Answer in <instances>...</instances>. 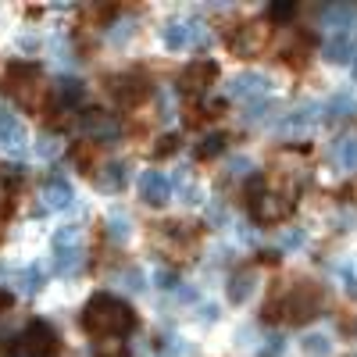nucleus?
<instances>
[{
    "instance_id": "12",
    "label": "nucleus",
    "mask_w": 357,
    "mask_h": 357,
    "mask_svg": "<svg viewBox=\"0 0 357 357\" xmlns=\"http://www.w3.org/2000/svg\"><path fill=\"white\" fill-rule=\"evenodd\" d=\"M139 197L146 207H165L172 197V178L165 172H143L139 175Z\"/></svg>"
},
{
    "instance_id": "23",
    "label": "nucleus",
    "mask_w": 357,
    "mask_h": 357,
    "mask_svg": "<svg viewBox=\"0 0 357 357\" xmlns=\"http://www.w3.org/2000/svg\"><path fill=\"white\" fill-rule=\"evenodd\" d=\"M333 165L343 172H357V136H343L333 146Z\"/></svg>"
},
{
    "instance_id": "32",
    "label": "nucleus",
    "mask_w": 357,
    "mask_h": 357,
    "mask_svg": "<svg viewBox=\"0 0 357 357\" xmlns=\"http://www.w3.org/2000/svg\"><path fill=\"white\" fill-rule=\"evenodd\" d=\"M282 347H286V343H282V336H272V340L264 343V350H257V357H279V354H282Z\"/></svg>"
},
{
    "instance_id": "28",
    "label": "nucleus",
    "mask_w": 357,
    "mask_h": 357,
    "mask_svg": "<svg viewBox=\"0 0 357 357\" xmlns=\"http://www.w3.org/2000/svg\"><path fill=\"white\" fill-rule=\"evenodd\" d=\"M304 354L307 357H329L333 354V340L321 336V333H311V336H304Z\"/></svg>"
},
{
    "instance_id": "22",
    "label": "nucleus",
    "mask_w": 357,
    "mask_h": 357,
    "mask_svg": "<svg viewBox=\"0 0 357 357\" xmlns=\"http://www.w3.org/2000/svg\"><path fill=\"white\" fill-rule=\"evenodd\" d=\"M318 114H321L318 104H301V107H296L286 122H282V132H304V129L318 126Z\"/></svg>"
},
{
    "instance_id": "27",
    "label": "nucleus",
    "mask_w": 357,
    "mask_h": 357,
    "mask_svg": "<svg viewBox=\"0 0 357 357\" xmlns=\"http://www.w3.org/2000/svg\"><path fill=\"white\" fill-rule=\"evenodd\" d=\"M107 236L111 240H118V243H129V218H126V211H111L107 215Z\"/></svg>"
},
{
    "instance_id": "2",
    "label": "nucleus",
    "mask_w": 357,
    "mask_h": 357,
    "mask_svg": "<svg viewBox=\"0 0 357 357\" xmlns=\"http://www.w3.org/2000/svg\"><path fill=\"white\" fill-rule=\"evenodd\" d=\"M318 307H321V289L311 286V282H296V286H289V293H282V301H275L268 307L264 318L268 321L282 318L289 325H307L318 314Z\"/></svg>"
},
{
    "instance_id": "15",
    "label": "nucleus",
    "mask_w": 357,
    "mask_h": 357,
    "mask_svg": "<svg viewBox=\"0 0 357 357\" xmlns=\"http://www.w3.org/2000/svg\"><path fill=\"white\" fill-rule=\"evenodd\" d=\"M264 89H268V79L261 72H240L229 82V97L232 100H257Z\"/></svg>"
},
{
    "instance_id": "8",
    "label": "nucleus",
    "mask_w": 357,
    "mask_h": 357,
    "mask_svg": "<svg viewBox=\"0 0 357 357\" xmlns=\"http://www.w3.org/2000/svg\"><path fill=\"white\" fill-rule=\"evenodd\" d=\"M215 79H218V65L207 61V57H197V61H190L183 68V75H178V93H186V97L207 93Z\"/></svg>"
},
{
    "instance_id": "7",
    "label": "nucleus",
    "mask_w": 357,
    "mask_h": 357,
    "mask_svg": "<svg viewBox=\"0 0 357 357\" xmlns=\"http://www.w3.org/2000/svg\"><path fill=\"white\" fill-rule=\"evenodd\" d=\"M107 93L118 100V107H136L151 97V82L139 72H126V75H111L107 79Z\"/></svg>"
},
{
    "instance_id": "29",
    "label": "nucleus",
    "mask_w": 357,
    "mask_h": 357,
    "mask_svg": "<svg viewBox=\"0 0 357 357\" xmlns=\"http://www.w3.org/2000/svg\"><path fill=\"white\" fill-rule=\"evenodd\" d=\"M129 347L122 340H97L93 343V357H126Z\"/></svg>"
},
{
    "instance_id": "10",
    "label": "nucleus",
    "mask_w": 357,
    "mask_h": 357,
    "mask_svg": "<svg viewBox=\"0 0 357 357\" xmlns=\"http://www.w3.org/2000/svg\"><path fill=\"white\" fill-rule=\"evenodd\" d=\"M264 40H268V29H261V25H236V29H229V33H225L229 50L232 54H243V57L257 54L264 47Z\"/></svg>"
},
{
    "instance_id": "11",
    "label": "nucleus",
    "mask_w": 357,
    "mask_h": 357,
    "mask_svg": "<svg viewBox=\"0 0 357 357\" xmlns=\"http://www.w3.org/2000/svg\"><path fill=\"white\" fill-rule=\"evenodd\" d=\"M79 129L89 136V139H100V143H111L118 136V118L107 114V111H82L79 114Z\"/></svg>"
},
{
    "instance_id": "6",
    "label": "nucleus",
    "mask_w": 357,
    "mask_h": 357,
    "mask_svg": "<svg viewBox=\"0 0 357 357\" xmlns=\"http://www.w3.org/2000/svg\"><path fill=\"white\" fill-rule=\"evenodd\" d=\"M57 347H61V340H57L54 325L50 321H29L25 333L18 336V350L25 357H57Z\"/></svg>"
},
{
    "instance_id": "26",
    "label": "nucleus",
    "mask_w": 357,
    "mask_h": 357,
    "mask_svg": "<svg viewBox=\"0 0 357 357\" xmlns=\"http://www.w3.org/2000/svg\"><path fill=\"white\" fill-rule=\"evenodd\" d=\"M225 151V132H207L200 143H197V158L200 161H211V158H218Z\"/></svg>"
},
{
    "instance_id": "33",
    "label": "nucleus",
    "mask_w": 357,
    "mask_h": 357,
    "mask_svg": "<svg viewBox=\"0 0 357 357\" xmlns=\"http://www.w3.org/2000/svg\"><path fill=\"white\" fill-rule=\"evenodd\" d=\"M36 154H43V158H54V154H57V139H54V136H40Z\"/></svg>"
},
{
    "instance_id": "1",
    "label": "nucleus",
    "mask_w": 357,
    "mask_h": 357,
    "mask_svg": "<svg viewBox=\"0 0 357 357\" xmlns=\"http://www.w3.org/2000/svg\"><path fill=\"white\" fill-rule=\"evenodd\" d=\"M79 325L97 340H126L136 333V311L114 293H93L79 314Z\"/></svg>"
},
{
    "instance_id": "25",
    "label": "nucleus",
    "mask_w": 357,
    "mask_h": 357,
    "mask_svg": "<svg viewBox=\"0 0 357 357\" xmlns=\"http://www.w3.org/2000/svg\"><path fill=\"white\" fill-rule=\"evenodd\" d=\"M321 111H325V118H329V122H343V118L357 114V100H354L350 93H336Z\"/></svg>"
},
{
    "instance_id": "37",
    "label": "nucleus",
    "mask_w": 357,
    "mask_h": 357,
    "mask_svg": "<svg viewBox=\"0 0 357 357\" xmlns=\"http://www.w3.org/2000/svg\"><path fill=\"white\" fill-rule=\"evenodd\" d=\"M350 65H354V79H357V54H354V61H350Z\"/></svg>"
},
{
    "instance_id": "3",
    "label": "nucleus",
    "mask_w": 357,
    "mask_h": 357,
    "mask_svg": "<svg viewBox=\"0 0 357 357\" xmlns=\"http://www.w3.org/2000/svg\"><path fill=\"white\" fill-rule=\"evenodd\" d=\"M293 193H272L261 178H254L250 183V215H254V222H261V225H275V222H282L289 211H293Z\"/></svg>"
},
{
    "instance_id": "14",
    "label": "nucleus",
    "mask_w": 357,
    "mask_h": 357,
    "mask_svg": "<svg viewBox=\"0 0 357 357\" xmlns=\"http://www.w3.org/2000/svg\"><path fill=\"white\" fill-rule=\"evenodd\" d=\"M18 186H22V168H0V225H8L18 204Z\"/></svg>"
},
{
    "instance_id": "21",
    "label": "nucleus",
    "mask_w": 357,
    "mask_h": 357,
    "mask_svg": "<svg viewBox=\"0 0 357 357\" xmlns=\"http://www.w3.org/2000/svg\"><path fill=\"white\" fill-rule=\"evenodd\" d=\"M8 282L18 286L25 296H36L43 289V272H40L36 264H29V268H18V272H8Z\"/></svg>"
},
{
    "instance_id": "30",
    "label": "nucleus",
    "mask_w": 357,
    "mask_h": 357,
    "mask_svg": "<svg viewBox=\"0 0 357 357\" xmlns=\"http://www.w3.org/2000/svg\"><path fill=\"white\" fill-rule=\"evenodd\" d=\"M296 15V4H293V0H282V4H272V8H268V18H272V22H289Z\"/></svg>"
},
{
    "instance_id": "17",
    "label": "nucleus",
    "mask_w": 357,
    "mask_h": 357,
    "mask_svg": "<svg viewBox=\"0 0 357 357\" xmlns=\"http://www.w3.org/2000/svg\"><path fill=\"white\" fill-rule=\"evenodd\" d=\"M82 100H86V86H82L79 79L65 75V79H57V82H54V107H57V111L79 107Z\"/></svg>"
},
{
    "instance_id": "24",
    "label": "nucleus",
    "mask_w": 357,
    "mask_h": 357,
    "mask_svg": "<svg viewBox=\"0 0 357 357\" xmlns=\"http://www.w3.org/2000/svg\"><path fill=\"white\" fill-rule=\"evenodd\" d=\"M254 286H257V279H254L250 272H240V275H232V279H229V304H232V307L247 304L250 296H254Z\"/></svg>"
},
{
    "instance_id": "18",
    "label": "nucleus",
    "mask_w": 357,
    "mask_h": 357,
    "mask_svg": "<svg viewBox=\"0 0 357 357\" xmlns=\"http://www.w3.org/2000/svg\"><path fill=\"white\" fill-rule=\"evenodd\" d=\"M321 54H325V61H329V65H347V61H354V40H350V33H333L329 40H325Z\"/></svg>"
},
{
    "instance_id": "31",
    "label": "nucleus",
    "mask_w": 357,
    "mask_h": 357,
    "mask_svg": "<svg viewBox=\"0 0 357 357\" xmlns=\"http://www.w3.org/2000/svg\"><path fill=\"white\" fill-rule=\"evenodd\" d=\"M175 151H178V136H175V132H168V136H161V139H158L154 158H168V154H175Z\"/></svg>"
},
{
    "instance_id": "16",
    "label": "nucleus",
    "mask_w": 357,
    "mask_h": 357,
    "mask_svg": "<svg viewBox=\"0 0 357 357\" xmlns=\"http://www.w3.org/2000/svg\"><path fill=\"white\" fill-rule=\"evenodd\" d=\"M43 200H47V211H68V207L75 204V193L68 186V178L50 175L47 186H43Z\"/></svg>"
},
{
    "instance_id": "9",
    "label": "nucleus",
    "mask_w": 357,
    "mask_h": 357,
    "mask_svg": "<svg viewBox=\"0 0 357 357\" xmlns=\"http://www.w3.org/2000/svg\"><path fill=\"white\" fill-rule=\"evenodd\" d=\"M211 36L197 22H168L165 25V47L168 50H186V47H207Z\"/></svg>"
},
{
    "instance_id": "35",
    "label": "nucleus",
    "mask_w": 357,
    "mask_h": 357,
    "mask_svg": "<svg viewBox=\"0 0 357 357\" xmlns=\"http://www.w3.org/2000/svg\"><path fill=\"white\" fill-rule=\"evenodd\" d=\"M301 243H304V232H301V229H296V232H286V236H282V247H301Z\"/></svg>"
},
{
    "instance_id": "13",
    "label": "nucleus",
    "mask_w": 357,
    "mask_h": 357,
    "mask_svg": "<svg viewBox=\"0 0 357 357\" xmlns=\"http://www.w3.org/2000/svg\"><path fill=\"white\" fill-rule=\"evenodd\" d=\"M0 146L11 154V158H22L25 154V129H22V122L11 114V111H4L0 107Z\"/></svg>"
},
{
    "instance_id": "5",
    "label": "nucleus",
    "mask_w": 357,
    "mask_h": 357,
    "mask_svg": "<svg viewBox=\"0 0 357 357\" xmlns=\"http://www.w3.org/2000/svg\"><path fill=\"white\" fill-rule=\"evenodd\" d=\"M4 93L15 97L22 107H33L40 93V68L33 61H11L4 72Z\"/></svg>"
},
{
    "instance_id": "34",
    "label": "nucleus",
    "mask_w": 357,
    "mask_h": 357,
    "mask_svg": "<svg viewBox=\"0 0 357 357\" xmlns=\"http://www.w3.org/2000/svg\"><path fill=\"white\" fill-rule=\"evenodd\" d=\"M340 279L347 282V293L354 296V301H357V275L350 272V268H340Z\"/></svg>"
},
{
    "instance_id": "36",
    "label": "nucleus",
    "mask_w": 357,
    "mask_h": 357,
    "mask_svg": "<svg viewBox=\"0 0 357 357\" xmlns=\"http://www.w3.org/2000/svg\"><path fill=\"white\" fill-rule=\"evenodd\" d=\"M232 168H236V175H247V172H254V161L250 158H236Z\"/></svg>"
},
{
    "instance_id": "4",
    "label": "nucleus",
    "mask_w": 357,
    "mask_h": 357,
    "mask_svg": "<svg viewBox=\"0 0 357 357\" xmlns=\"http://www.w3.org/2000/svg\"><path fill=\"white\" fill-rule=\"evenodd\" d=\"M54 268L57 275H75L79 268L86 264V250H82V229L79 225H61L54 232Z\"/></svg>"
},
{
    "instance_id": "20",
    "label": "nucleus",
    "mask_w": 357,
    "mask_h": 357,
    "mask_svg": "<svg viewBox=\"0 0 357 357\" xmlns=\"http://www.w3.org/2000/svg\"><path fill=\"white\" fill-rule=\"evenodd\" d=\"M126 183H129V165H126V161H111V165H104V172L97 175V186H100L104 193H122Z\"/></svg>"
},
{
    "instance_id": "19",
    "label": "nucleus",
    "mask_w": 357,
    "mask_h": 357,
    "mask_svg": "<svg viewBox=\"0 0 357 357\" xmlns=\"http://www.w3.org/2000/svg\"><path fill=\"white\" fill-rule=\"evenodd\" d=\"M354 18H357V4H347V0L321 11V25L333 29V33H347V29L354 25Z\"/></svg>"
}]
</instances>
